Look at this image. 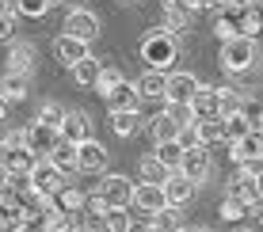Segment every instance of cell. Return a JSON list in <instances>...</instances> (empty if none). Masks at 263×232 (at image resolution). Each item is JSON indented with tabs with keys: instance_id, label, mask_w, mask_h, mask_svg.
I'll return each instance as SVG.
<instances>
[{
	"instance_id": "obj_1",
	"label": "cell",
	"mask_w": 263,
	"mask_h": 232,
	"mask_svg": "<svg viewBox=\"0 0 263 232\" xmlns=\"http://www.w3.org/2000/svg\"><path fill=\"white\" fill-rule=\"evenodd\" d=\"M176 34H168L164 27H157V31H149L145 34V42H141V57H145V65L149 69H157V73H164V69L176 61Z\"/></svg>"
},
{
	"instance_id": "obj_2",
	"label": "cell",
	"mask_w": 263,
	"mask_h": 232,
	"mask_svg": "<svg viewBox=\"0 0 263 232\" xmlns=\"http://www.w3.org/2000/svg\"><path fill=\"white\" fill-rule=\"evenodd\" d=\"M217 61H221V69H229V73H248V69L256 65V42L244 38V34H240V38L221 42Z\"/></svg>"
},
{
	"instance_id": "obj_3",
	"label": "cell",
	"mask_w": 263,
	"mask_h": 232,
	"mask_svg": "<svg viewBox=\"0 0 263 232\" xmlns=\"http://www.w3.org/2000/svg\"><path fill=\"white\" fill-rule=\"evenodd\" d=\"M134 194H138V186L126 179V175H107V179L99 183V198L107 202V209H130Z\"/></svg>"
},
{
	"instance_id": "obj_4",
	"label": "cell",
	"mask_w": 263,
	"mask_h": 232,
	"mask_svg": "<svg viewBox=\"0 0 263 232\" xmlns=\"http://www.w3.org/2000/svg\"><path fill=\"white\" fill-rule=\"evenodd\" d=\"M23 133H27V149H31V153L39 156V160H50V153L61 145V130L42 126L39 118H34V122H31V126H27Z\"/></svg>"
},
{
	"instance_id": "obj_5",
	"label": "cell",
	"mask_w": 263,
	"mask_h": 232,
	"mask_svg": "<svg viewBox=\"0 0 263 232\" xmlns=\"http://www.w3.org/2000/svg\"><path fill=\"white\" fill-rule=\"evenodd\" d=\"M31 186L39 194H46V198H58L69 183H65V172H61V167H53L50 160H39V167L31 172Z\"/></svg>"
},
{
	"instance_id": "obj_6",
	"label": "cell",
	"mask_w": 263,
	"mask_h": 232,
	"mask_svg": "<svg viewBox=\"0 0 263 232\" xmlns=\"http://www.w3.org/2000/svg\"><path fill=\"white\" fill-rule=\"evenodd\" d=\"M164 12H160V27H164L168 34H179L187 31V23H191V12H198L195 0H168V4H160Z\"/></svg>"
},
{
	"instance_id": "obj_7",
	"label": "cell",
	"mask_w": 263,
	"mask_h": 232,
	"mask_svg": "<svg viewBox=\"0 0 263 232\" xmlns=\"http://www.w3.org/2000/svg\"><path fill=\"white\" fill-rule=\"evenodd\" d=\"M61 34H69V38H80V42H92L96 34H99V19L92 12H84V8H72V12L65 15V31Z\"/></svg>"
},
{
	"instance_id": "obj_8",
	"label": "cell",
	"mask_w": 263,
	"mask_h": 232,
	"mask_svg": "<svg viewBox=\"0 0 263 232\" xmlns=\"http://www.w3.org/2000/svg\"><path fill=\"white\" fill-rule=\"evenodd\" d=\"M179 175H187L195 186H202L206 179H210V153H206L202 145H198V149H187V153H183V164H179Z\"/></svg>"
},
{
	"instance_id": "obj_9",
	"label": "cell",
	"mask_w": 263,
	"mask_h": 232,
	"mask_svg": "<svg viewBox=\"0 0 263 232\" xmlns=\"http://www.w3.org/2000/svg\"><path fill=\"white\" fill-rule=\"evenodd\" d=\"M198 80L191 73H172L168 76V103H176V107H191L195 103V95H198Z\"/></svg>"
},
{
	"instance_id": "obj_10",
	"label": "cell",
	"mask_w": 263,
	"mask_h": 232,
	"mask_svg": "<svg viewBox=\"0 0 263 232\" xmlns=\"http://www.w3.org/2000/svg\"><path fill=\"white\" fill-rule=\"evenodd\" d=\"M229 198H237V202H244V206L248 209H256L259 202H263V194H259V186H256V179H252L248 172H240L233 175V183H229Z\"/></svg>"
},
{
	"instance_id": "obj_11",
	"label": "cell",
	"mask_w": 263,
	"mask_h": 232,
	"mask_svg": "<svg viewBox=\"0 0 263 232\" xmlns=\"http://www.w3.org/2000/svg\"><path fill=\"white\" fill-rule=\"evenodd\" d=\"M229 156L237 160L240 167H248L252 160H259V156H263V133H259V130H252L248 137L233 141V145H229Z\"/></svg>"
},
{
	"instance_id": "obj_12",
	"label": "cell",
	"mask_w": 263,
	"mask_h": 232,
	"mask_svg": "<svg viewBox=\"0 0 263 232\" xmlns=\"http://www.w3.org/2000/svg\"><path fill=\"white\" fill-rule=\"evenodd\" d=\"M53 57L61 61V65H80V61L84 57H92V53H88V42H80V38H69V34H61L58 42H53Z\"/></svg>"
},
{
	"instance_id": "obj_13",
	"label": "cell",
	"mask_w": 263,
	"mask_h": 232,
	"mask_svg": "<svg viewBox=\"0 0 263 232\" xmlns=\"http://www.w3.org/2000/svg\"><path fill=\"white\" fill-rule=\"evenodd\" d=\"M138 103H141V92H138V84H130V80H122V84L115 88L111 95H107V107H111V114L138 111Z\"/></svg>"
},
{
	"instance_id": "obj_14",
	"label": "cell",
	"mask_w": 263,
	"mask_h": 232,
	"mask_svg": "<svg viewBox=\"0 0 263 232\" xmlns=\"http://www.w3.org/2000/svg\"><path fill=\"white\" fill-rule=\"evenodd\" d=\"M88 130H92V122H88L84 111H69L65 122H61V137L72 141V145H84V141H92V137H88Z\"/></svg>"
},
{
	"instance_id": "obj_15",
	"label": "cell",
	"mask_w": 263,
	"mask_h": 232,
	"mask_svg": "<svg viewBox=\"0 0 263 232\" xmlns=\"http://www.w3.org/2000/svg\"><path fill=\"white\" fill-rule=\"evenodd\" d=\"M134 206L141 213H160L168 209V198H164V186H153V183H141L138 194H134Z\"/></svg>"
},
{
	"instance_id": "obj_16",
	"label": "cell",
	"mask_w": 263,
	"mask_h": 232,
	"mask_svg": "<svg viewBox=\"0 0 263 232\" xmlns=\"http://www.w3.org/2000/svg\"><path fill=\"white\" fill-rule=\"evenodd\" d=\"M107 167V149L99 141H84L80 145V172L84 175H99Z\"/></svg>"
},
{
	"instance_id": "obj_17",
	"label": "cell",
	"mask_w": 263,
	"mask_h": 232,
	"mask_svg": "<svg viewBox=\"0 0 263 232\" xmlns=\"http://www.w3.org/2000/svg\"><path fill=\"white\" fill-rule=\"evenodd\" d=\"M191 194H195V183L187 179V175H179V172H172L168 175V183H164V198H168V206H183V202H191Z\"/></svg>"
},
{
	"instance_id": "obj_18",
	"label": "cell",
	"mask_w": 263,
	"mask_h": 232,
	"mask_svg": "<svg viewBox=\"0 0 263 232\" xmlns=\"http://www.w3.org/2000/svg\"><path fill=\"white\" fill-rule=\"evenodd\" d=\"M50 164L53 167H61V172H80V145H72V141H65L61 137V145L50 153Z\"/></svg>"
},
{
	"instance_id": "obj_19",
	"label": "cell",
	"mask_w": 263,
	"mask_h": 232,
	"mask_svg": "<svg viewBox=\"0 0 263 232\" xmlns=\"http://www.w3.org/2000/svg\"><path fill=\"white\" fill-rule=\"evenodd\" d=\"M149 133H153V141H179V133H183V126H179L176 118H172L168 111H160V114H153V122H149Z\"/></svg>"
},
{
	"instance_id": "obj_20",
	"label": "cell",
	"mask_w": 263,
	"mask_h": 232,
	"mask_svg": "<svg viewBox=\"0 0 263 232\" xmlns=\"http://www.w3.org/2000/svg\"><path fill=\"white\" fill-rule=\"evenodd\" d=\"M138 92H141V99H164L168 103V76L157 73V69H149V73L138 80Z\"/></svg>"
},
{
	"instance_id": "obj_21",
	"label": "cell",
	"mask_w": 263,
	"mask_h": 232,
	"mask_svg": "<svg viewBox=\"0 0 263 232\" xmlns=\"http://www.w3.org/2000/svg\"><path fill=\"white\" fill-rule=\"evenodd\" d=\"M191 111H195V118H198V122H202V118H221V107H217V88H206V84L198 88Z\"/></svg>"
},
{
	"instance_id": "obj_22",
	"label": "cell",
	"mask_w": 263,
	"mask_h": 232,
	"mask_svg": "<svg viewBox=\"0 0 263 232\" xmlns=\"http://www.w3.org/2000/svg\"><path fill=\"white\" fill-rule=\"evenodd\" d=\"M34 167H39V156H34V153H31L27 145L4 156V172H8V175H31Z\"/></svg>"
},
{
	"instance_id": "obj_23",
	"label": "cell",
	"mask_w": 263,
	"mask_h": 232,
	"mask_svg": "<svg viewBox=\"0 0 263 232\" xmlns=\"http://www.w3.org/2000/svg\"><path fill=\"white\" fill-rule=\"evenodd\" d=\"M31 61H34V50L27 42H12V50H8V73L31 76Z\"/></svg>"
},
{
	"instance_id": "obj_24",
	"label": "cell",
	"mask_w": 263,
	"mask_h": 232,
	"mask_svg": "<svg viewBox=\"0 0 263 232\" xmlns=\"http://www.w3.org/2000/svg\"><path fill=\"white\" fill-rule=\"evenodd\" d=\"M84 202H88V194H80L77 186H65V191L53 198V209L65 213V217H77V213H84Z\"/></svg>"
},
{
	"instance_id": "obj_25",
	"label": "cell",
	"mask_w": 263,
	"mask_h": 232,
	"mask_svg": "<svg viewBox=\"0 0 263 232\" xmlns=\"http://www.w3.org/2000/svg\"><path fill=\"white\" fill-rule=\"evenodd\" d=\"M27 92H31V76H20V73L0 76V95H4L8 103L12 99H27Z\"/></svg>"
},
{
	"instance_id": "obj_26",
	"label": "cell",
	"mask_w": 263,
	"mask_h": 232,
	"mask_svg": "<svg viewBox=\"0 0 263 232\" xmlns=\"http://www.w3.org/2000/svg\"><path fill=\"white\" fill-rule=\"evenodd\" d=\"M99 76H103V61H96V57H84L80 65H72V80L84 88H96Z\"/></svg>"
},
{
	"instance_id": "obj_27",
	"label": "cell",
	"mask_w": 263,
	"mask_h": 232,
	"mask_svg": "<svg viewBox=\"0 0 263 232\" xmlns=\"http://www.w3.org/2000/svg\"><path fill=\"white\" fill-rule=\"evenodd\" d=\"M183 153H187V149L179 145V141H160V145H157V153H153V156H157L160 164L168 167V172H179V164H183Z\"/></svg>"
},
{
	"instance_id": "obj_28",
	"label": "cell",
	"mask_w": 263,
	"mask_h": 232,
	"mask_svg": "<svg viewBox=\"0 0 263 232\" xmlns=\"http://www.w3.org/2000/svg\"><path fill=\"white\" fill-rule=\"evenodd\" d=\"M195 130H198V145H217V141H225V122L221 118H202V122H195Z\"/></svg>"
},
{
	"instance_id": "obj_29",
	"label": "cell",
	"mask_w": 263,
	"mask_h": 232,
	"mask_svg": "<svg viewBox=\"0 0 263 232\" xmlns=\"http://www.w3.org/2000/svg\"><path fill=\"white\" fill-rule=\"evenodd\" d=\"M214 34L221 42H229V38H240V12H221L214 19Z\"/></svg>"
},
{
	"instance_id": "obj_30",
	"label": "cell",
	"mask_w": 263,
	"mask_h": 232,
	"mask_svg": "<svg viewBox=\"0 0 263 232\" xmlns=\"http://www.w3.org/2000/svg\"><path fill=\"white\" fill-rule=\"evenodd\" d=\"M168 175H172V172H168L164 164H160L157 156H145V160H141V183H153V186H164V183H168Z\"/></svg>"
},
{
	"instance_id": "obj_31",
	"label": "cell",
	"mask_w": 263,
	"mask_h": 232,
	"mask_svg": "<svg viewBox=\"0 0 263 232\" xmlns=\"http://www.w3.org/2000/svg\"><path fill=\"white\" fill-rule=\"evenodd\" d=\"M217 107H221V118H233V114L244 111V99L237 88H217Z\"/></svg>"
},
{
	"instance_id": "obj_32",
	"label": "cell",
	"mask_w": 263,
	"mask_h": 232,
	"mask_svg": "<svg viewBox=\"0 0 263 232\" xmlns=\"http://www.w3.org/2000/svg\"><path fill=\"white\" fill-rule=\"evenodd\" d=\"M221 122H225V141H229V145L252 133V122H248V114H244V111H240V114H233V118H221Z\"/></svg>"
},
{
	"instance_id": "obj_33",
	"label": "cell",
	"mask_w": 263,
	"mask_h": 232,
	"mask_svg": "<svg viewBox=\"0 0 263 232\" xmlns=\"http://www.w3.org/2000/svg\"><path fill=\"white\" fill-rule=\"evenodd\" d=\"M153 228H157V232H179V228H183V221H179V209L168 206V209L153 213Z\"/></svg>"
},
{
	"instance_id": "obj_34",
	"label": "cell",
	"mask_w": 263,
	"mask_h": 232,
	"mask_svg": "<svg viewBox=\"0 0 263 232\" xmlns=\"http://www.w3.org/2000/svg\"><path fill=\"white\" fill-rule=\"evenodd\" d=\"M111 126H115V133H119V137H130V133L141 126V114H138V111H122V114H111Z\"/></svg>"
},
{
	"instance_id": "obj_35",
	"label": "cell",
	"mask_w": 263,
	"mask_h": 232,
	"mask_svg": "<svg viewBox=\"0 0 263 232\" xmlns=\"http://www.w3.org/2000/svg\"><path fill=\"white\" fill-rule=\"evenodd\" d=\"M130 213L126 209H107V217H103V232H130Z\"/></svg>"
},
{
	"instance_id": "obj_36",
	"label": "cell",
	"mask_w": 263,
	"mask_h": 232,
	"mask_svg": "<svg viewBox=\"0 0 263 232\" xmlns=\"http://www.w3.org/2000/svg\"><path fill=\"white\" fill-rule=\"evenodd\" d=\"M65 107H58V103H46V107H42V111H39V122H42V126H53V130H61V122H65Z\"/></svg>"
},
{
	"instance_id": "obj_37",
	"label": "cell",
	"mask_w": 263,
	"mask_h": 232,
	"mask_svg": "<svg viewBox=\"0 0 263 232\" xmlns=\"http://www.w3.org/2000/svg\"><path fill=\"white\" fill-rule=\"evenodd\" d=\"M217 213H221L225 221H240V217H248V206H244V202H237V198H229V194H225V198H221V206H217Z\"/></svg>"
},
{
	"instance_id": "obj_38",
	"label": "cell",
	"mask_w": 263,
	"mask_h": 232,
	"mask_svg": "<svg viewBox=\"0 0 263 232\" xmlns=\"http://www.w3.org/2000/svg\"><path fill=\"white\" fill-rule=\"evenodd\" d=\"M119 84H122V73H119L115 65H103V76H99V84H96L99 92H103V99H107V95H111Z\"/></svg>"
},
{
	"instance_id": "obj_39",
	"label": "cell",
	"mask_w": 263,
	"mask_h": 232,
	"mask_svg": "<svg viewBox=\"0 0 263 232\" xmlns=\"http://www.w3.org/2000/svg\"><path fill=\"white\" fill-rule=\"evenodd\" d=\"M53 4H58V0H20V12L31 15V19H39V15H46Z\"/></svg>"
},
{
	"instance_id": "obj_40",
	"label": "cell",
	"mask_w": 263,
	"mask_h": 232,
	"mask_svg": "<svg viewBox=\"0 0 263 232\" xmlns=\"http://www.w3.org/2000/svg\"><path fill=\"white\" fill-rule=\"evenodd\" d=\"M84 217H96V221H103V217H107V202L99 198V191H96V194H88V202H84Z\"/></svg>"
},
{
	"instance_id": "obj_41",
	"label": "cell",
	"mask_w": 263,
	"mask_h": 232,
	"mask_svg": "<svg viewBox=\"0 0 263 232\" xmlns=\"http://www.w3.org/2000/svg\"><path fill=\"white\" fill-rule=\"evenodd\" d=\"M164 111H168V114H172V118H176V122H179V126H183V130H187V126H195V122H198L191 107H176V103H168Z\"/></svg>"
},
{
	"instance_id": "obj_42",
	"label": "cell",
	"mask_w": 263,
	"mask_h": 232,
	"mask_svg": "<svg viewBox=\"0 0 263 232\" xmlns=\"http://www.w3.org/2000/svg\"><path fill=\"white\" fill-rule=\"evenodd\" d=\"M12 232H46V221L42 217H20L12 225Z\"/></svg>"
},
{
	"instance_id": "obj_43",
	"label": "cell",
	"mask_w": 263,
	"mask_h": 232,
	"mask_svg": "<svg viewBox=\"0 0 263 232\" xmlns=\"http://www.w3.org/2000/svg\"><path fill=\"white\" fill-rule=\"evenodd\" d=\"M244 114H248L252 130H259V133H263V99H256V103H244Z\"/></svg>"
},
{
	"instance_id": "obj_44",
	"label": "cell",
	"mask_w": 263,
	"mask_h": 232,
	"mask_svg": "<svg viewBox=\"0 0 263 232\" xmlns=\"http://www.w3.org/2000/svg\"><path fill=\"white\" fill-rule=\"evenodd\" d=\"M15 15H23L20 12V0H0V19H12L15 23Z\"/></svg>"
},
{
	"instance_id": "obj_45",
	"label": "cell",
	"mask_w": 263,
	"mask_h": 232,
	"mask_svg": "<svg viewBox=\"0 0 263 232\" xmlns=\"http://www.w3.org/2000/svg\"><path fill=\"white\" fill-rule=\"evenodd\" d=\"M244 172H248L252 179H256V186H259V194H263V156H259V160H252V164L244 167Z\"/></svg>"
},
{
	"instance_id": "obj_46",
	"label": "cell",
	"mask_w": 263,
	"mask_h": 232,
	"mask_svg": "<svg viewBox=\"0 0 263 232\" xmlns=\"http://www.w3.org/2000/svg\"><path fill=\"white\" fill-rule=\"evenodd\" d=\"M179 145H183V149H198V130L187 126L183 133H179Z\"/></svg>"
},
{
	"instance_id": "obj_47",
	"label": "cell",
	"mask_w": 263,
	"mask_h": 232,
	"mask_svg": "<svg viewBox=\"0 0 263 232\" xmlns=\"http://www.w3.org/2000/svg\"><path fill=\"white\" fill-rule=\"evenodd\" d=\"M12 34H15L12 19H0V42H12Z\"/></svg>"
},
{
	"instance_id": "obj_48",
	"label": "cell",
	"mask_w": 263,
	"mask_h": 232,
	"mask_svg": "<svg viewBox=\"0 0 263 232\" xmlns=\"http://www.w3.org/2000/svg\"><path fill=\"white\" fill-rule=\"evenodd\" d=\"M198 8H225V0H195Z\"/></svg>"
},
{
	"instance_id": "obj_49",
	"label": "cell",
	"mask_w": 263,
	"mask_h": 232,
	"mask_svg": "<svg viewBox=\"0 0 263 232\" xmlns=\"http://www.w3.org/2000/svg\"><path fill=\"white\" fill-rule=\"evenodd\" d=\"M4 114H8V99L0 95V118H4Z\"/></svg>"
},
{
	"instance_id": "obj_50",
	"label": "cell",
	"mask_w": 263,
	"mask_h": 232,
	"mask_svg": "<svg viewBox=\"0 0 263 232\" xmlns=\"http://www.w3.org/2000/svg\"><path fill=\"white\" fill-rule=\"evenodd\" d=\"M58 4H69V12H72V4H84V0H58Z\"/></svg>"
},
{
	"instance_id": "obj_51",
	"label": "cell",
	"mask_w": 263,
	"mask_h": 232,
	"mask_svg": "<svg viewBox=\"0 0 263 232\" xmlns=\"http://www.w3.org/2000/svg\"><path fill=\"white\" fill-rule=\"evenodd\" d=\"M256 221H259V225H263V202H259V206H256Z\"/></svg>"
},
{
	"instance_id": "obj_52",
	"label": "cell",
	"mask_w": 263,
	"mask_h": 232,
	"mask_svg": "<svg viewBox=\"0 0 263 232\" xmlns=\"http://www.w3.org/2000/svg\"><path fill=\"white\" fill-rule=\"evenodd\" d=\"M187 232H210V228H187Z\"/></svg>"
},
{
	"instance_id": "obj_53",
	"label": "cell",
	"mask_w": 263,
	"mask_h": 232,
	"mask_svg": "<svg viewBox=\"0 0 263 232\" xmlns=\"http://www.w3.org/2000/svg\"><path fill=\"white\" fill-rule=\"evenodd\" d=\"M122 4H130V0H122Z\"/></svg>"
},
{
	"instance_id": "obj_54",
	"label": "cell",
	"mask_w": 263,
	"mask_h": 232,
	"mask_svg": "<svg viewBox=\"0 0 263 232\" xmlns=\"http://www.w3.org/2000/svg\"><path fill=\"white\" fill-rule=\"evenodd\" d=\"M179 232H187V228H179Z\"/></svg>"
},
{
	"instance_id": "obj_55",
	"label": "cell",
	"mask_w": 263,
	"mask_h": 232,
	"mask_svg": "<svg viewBox=\"0 0 263 232\" xmlns=\"http://www.w3.org/2000/svg\"><path fill=\"white\" fill-rule=\"evenodd\" d=\"M80 232H88V228H80Z\"/></svg>"
}]
</instances>
